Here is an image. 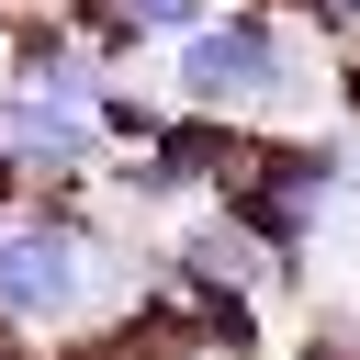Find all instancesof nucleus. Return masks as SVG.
I'll list each match as a JSON object with an SVG mask.
<instances>
[{
	"label": "nucleus",
	"mask_w": 360,
	"mask_h": 360,
	"mask_svg": "<svg viewBox=\"0 0 360 360\" xmlns=\"http://www.w3.org/2000/svg\"><path fill=\"white\" fill-rule=\"evenodd\" d=\"M169 90H180V112H214V124H292V112H315L326 56L304 45L292 11L248 0V11H214L202 34L169 45Z\"/></svg>",
	"instance_id": "nucleus-1"
},
{
	"label": "nucleus",
	"mask_w": 360,
	"mask_h": 360,
	"mask_svg": "<svg viewBox=\"0 0 360 360\" xmlns=\"http://www.w3.org/2000/svg\"><path fill=\"white\" fill-rule=\"evenodd\" d=\"M112 304V248L79 214H0V326H79Z\"/></svg>",
	"instance_id": "nucleus-2"
},
{
	"label": "nucleus",
	"mask_w": 360,
	"mask_h": 360,
	"mask_svg": "<svg viewBox=\"0 0 360 360\" xmlns=\"http://www.w3.org/2000/svg\"><path fill=\"white\" fill-rule=\"evenodd\" d=\"M0 158H11L22 180H79V169H101V112L11 79V90H0Z\"/></svg>",
	"instance_id": "nucleus-3"
},
{
	"label": "nucleus",
	"mask_w": 360,
	"mask_h": 360,
	"mask_svg": "<svg viewBox=\"0 0 360 360\" xmlns=\"http://www.w3.org/2000/svg\"><path fill=\"white\" fill-rule=\"evenodd\" d=\"M338 191H349V214H360V146H349V180H338Z\"/></svg>",
	"instance_id": "nucleus-4"
}]
</instances>
